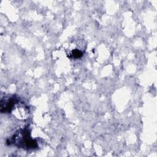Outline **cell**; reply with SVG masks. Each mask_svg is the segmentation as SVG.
<instances>
[{
	"instance_id": "obj_1",
	"label": "cell",
	"mask_w": 157,
	"mask_h": 157,
	"mask_svg": "<svg viewBox=\"0 0 157 157\" xmlns=\"http://www.w3.org/2000/svg\"><path fill=\"white\" fill-rule=\"evenodd\" d=\"M12 139L13 143H17L21 148H34L37 147V142L32 139L29 136L28 131L23 129L19 131Z\"/></svg>"
},
{
	"instance_id": "obj_2",
	"label": "cell",
	"mask_w": 157,
	"mask_h": 157,
	"mask_svg": "<svg viewBox=\"0 0 157 157\" xmlns=\"http://www.w3.org/2000/svg\"><path fill=\"white\" fill-rule=\"evenodd\" d=\"M71 55L72 58H79L83 55V53L78 49H74L71 52Z\"/></svg>"
}]
</instances>
